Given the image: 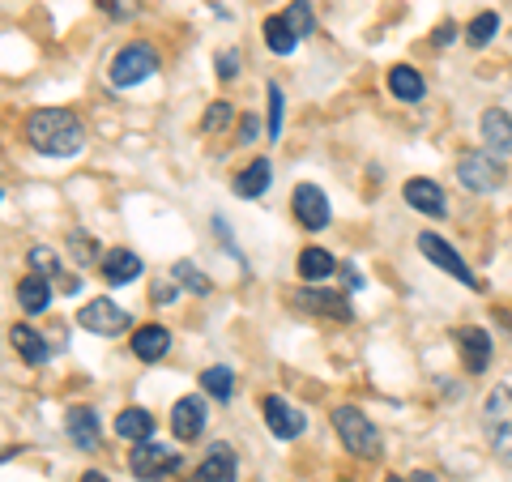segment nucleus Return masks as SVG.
<instances>
[{"instance_id": "7ed1b4c3", "label": "nucleus", "mask_w": 512, "mask_h": 482, "mask_svg": "<svg viewBox=\"0 0 512 482\" xmlns=\"http://www.w3.org/2000/svg\"><path fill=\"white\" fill-rule=\"evenodd\" d=\"M333 431H338V440L346 444V453L359 457V461H376L384 453L380 427L367 419L359 406H338V410H333Z\"/></svg>"}, {"instance_id": "c85d7f7f", "label": "nucleus", "mask_w": 512, "mask_h": 482, "mask_svg": "<svg viewBox=\"0 0 512 482\" xmlns=\"http://www.w3.org/2000/svg\"><path fill=\"white\" fill-rule=\"evenodd\" d=\"M171 278L180 282L184 291H192V295H197V299H205V295L214 291V282L205 278V273H201L197 265H192V261H175V265H171Z\"/></svg>"}, {"instance_id": "72a5a7b5", "label": "nucleus", "mask_w": 512, "mask_h": 482, "mask_svg": "<svg viewBox=\"0 0 512 482\" xmlns=\"http://www.w3.org/2000/svg\"><path fill=\"white\" fill-rule=\"evenodd\" d=\"M26 261H30V273H43V278H47V273H52V278L60 273V256L47 248V244H35V248H30V252H26Z\"/></svg>"}, {"instance_id": "a878e982", "label": "nucleus", "mask_w": 512, "mask_h": 482, "mask_svg": "<svg viewBox=\"0 0 512 482\" xmlns=\"http://www.w3.org/2000/svg\"><path fill=\"white\" fill-rule=\"evenodd\" d=\"M261 35H265V47H269L274 56H291L295 47H299V35L291 30V22H286L282 13H269L265 26H261Z\"/></svg>"}, {"instance_id": "cd10ccee", "label": "nucleus", "mask_w": 512, "mask_h": 482, "mask_svg": "<svg viewBox=\"0 0 512 482\" xmlns=\"http://www.w3.org/2000/svg\"><path fill=\"white\" fill-rule=\"evenodd\" d=\"M461 35H466V43L474 47V52H478V47H487L495 35H500V13H491V9L487 13H474Z\"/></svg>"}, {"instance_id": "f704fd0d", "label": "nucleus", "mask_w": 512, "mask_h": 482, "mask_svg": "<svg viewBox=\"0 0 512 482\" xmlns=\"http://www.w3.org/2000/svg\"><path fill=\"white\" fill-rule=\"evenodd\" d=\"M214 73L222 77V82H231V77L239 73V52H218L214 56Z\"/></svg>"}, {"instance_id": "9b49d317", "label": "nucleus", "mask_w": 512, "mask_h": 482, "mask_svg": "<svg viewBox=\"0 0 512 482\" xmlns=\"http://www.w3.org/2000/svg\"><path fill=\"white\" fill-rule=\"evenodd\" d=\"M453 342H457V355H461V363H466L470 376H483L487 367H491L495 337H491L483 325H461V329L453 333Z\"/></svg>"}, {"instance_id": "c9c22d12", "label": "nucleus", "mask_w": 512, "mask_h": 482, "mask_svg": "<svg viewBox=\"0 0 512 482\" xmlns=\"http://www.w3.org/2000/svg\"><path fill=\"white\" fill-rule=\"evenodd\" d=\"M175 295H180V282H171V278H158V282L150 286V299H154V303H171Z\"/></svg>"}, {"instance_id": "f3484780", "label": "nucleus", "mask_w": 512, "mask_h": 482, "mask_svg": "<svg viewBox=\"0 0 512 482\" xmlns=\"http://www.w3.org/2000/svg\"><path fill=\"white\" fill-rule=\"evenodd\" d=\"M99 269H103L107 286H128V282H137L141 273H146V265H141V256L133 248H111V252H103Z\"/></svg>"}, {"instance_id": "a211bd4d", "label": "nucleus", "mask_w": 512, "mask_h": 482, "mask_svg": "<svg viewBox=\"0 0 512 482\" xmlns=\"http://www.w3.org/2000/svg\"><path fill=\"white\" fill-rule=\"evenodd\" d=\"M64 431H69V440L77 448H99V436H103V427H99V414H94L90 406H73L69 414H64Z\"/></svg>"}, {"instance_id": "0eeeda50", "label": "nucleus", "mask_w": 512, "mask_h": 482, "mask_svg": "<svg viewBox=\"0 0 512 482\" xmlns=\"http://www.w3.org/2000/svg\"><path fill=\"white\" fill-rule=\"evenodd\" d=\"M419 252H423L427 261L436 265V269H444L453 282L470 286V291H483V282H478V273L466 265V256H461L453 244H448L444 235H436V231H423V235H419Z\"/></svg>"}, {"instance_id": "e433bc0d", "label": "nucleus", "mask_w": 512, "mask_h": 482, "mask_svg": "<svg viewBox=\"0 0 512 482\" xmlns=\"http://www.w3.org/2000/svg\"><path fill=\"white\" fill-rule=\"evenodd\" d=\"M256 133H261V120H256V116H244V120H239V146H252V141H256Z\"/></svg>"}, {"instance_id": "393cba45", "label": "nucleus", "mask_w": 512, "mask_h": 482, "mask_svg": "<svg viewBox=\"0 0 512 482\" xmlns=\"http://www.w3.org/2000/svg\"><path fill=\"white\" fill-rule=\"evenodd\" d=\"M9 342H13V350L22 355V363H30V367H43L47 355H52V346L43 342V333H35L30 325H13V329H9Z\"/></svg>"}, {"instance_id": "412c9836", "label": "nucleus", "mask_w": 512, "mask_h": 482, "mask_svg": "<svg viewBox=\"0 0 512 482\" xmlns=\"http://www.w3.org/2000/svg\"><path fill=\"white\" fill-rule=\"evenodd\" d=\"M18 303L26 316H43L47 308H52V282L43 278V273H26V278L18 282Z\"/></svg>"}, {"instance_id": "4468645a", "label": "nucleus", "mask_w": 512, "mask_h": 482, "mask_svg": "<svg viewBox=\"0 0 512 482\" xmlns=\"http://www.w3.org/2000/svg\"><path fill=\"white\" fill-rule=\"evenodd\" d=\"M402 201L410 205L414 214H427V218H448V192L427 180V175H414V180H406L402 188Z\"/></svg>"}, {"instance_id": "f8f14e48", "label": "nucleus", "mask_w": 512, "mask_h": 482, "mask_svg": "<svg viewBox=\"0 0 512 482\" xmlns=\"http://www.w3.org/2000/svg\"><path fill=\"white\" fill-rule=\"evenodd\" d=\"M205 423H210V401H205V393H188L175 401L171 410V431L180 444H192L205 431Z\"/></svg>"}, {"instance_id": "423d86ee", "label": "nucleus", "mask_w": 512, "mask_h": 482, "mask_svg": "<svg viewBox=\"0 0 512 482\" xmlns=\"http://www.w3.org/2000/svg\"><path fill=\"white\" fill-rule=\"evenodd\" d=\"M180 465H184V457L175 453L171 444H158V440H141V444H133V453H128V470H133V478H141V482L171 478Z\"/></svg>"}, {"instance_id": "bb28decb", "label": "nucleus", "mask_w": 512, "mask_h": 482, "mask_svg": "<svg viewBox=\"0 0 512 482\" xmlns=\"http://www.w3.org/2000/svg\"><path fill=\"white\" fill-rule=\"evenodd\" d=\"M201 393L205 397H214V401H231L235 397V372L231 367H205L201 372Z\"/></svg>"}, {"instance_id": "6ab92c4d", "label": "nucleus", "mask_w": 512, "mask_h": 482, "mask_svg": "<svg viewBox=\"0 0 512 482\" xmlns=\"http://www.w3.org/2000/svg\"><path fill=\"white\" fill-rule=\"evenodd\" d=\"M133 355L141 363H158V359H167V350H171V329L167 325H141L133 329Z\"/></svg>"}, {"instance_id": "b1692460", "label": "nucleus", "mask_w": 512, "mask_h": 482, "mask_svg": "<svg viewBox=\"0 0 512 482\" xmlns=\"http://www.w3.org/2000/svg\"><path fill=\"white\" fill-rule=\"evenodd\" d=\"M116 436L128 444H141V440H154V414L141 410V406H128L116 414Z\"/></svg>"}, {"instance_id": "aec40b11", "label": "nucleus", "mask_w": 512, "mask_h": 482, "mask_svg": "<svg viewBox=\"0 0 512 482\" xmlns=\"http://www.w3.org/2000/svg\"><path fill=\"white\" fill-rule=\"evenodd\" d=\"M269 184H274V163L269 158H256V163H248L244 171L235 175V197H244V201H256V197H265Z\"/></svg>"}, {"instance_id": "20e7f679", "label": "nucleus", "mask_w": 512, "mask_h": 482, "mask_svg": "<svg viewBox=\"0 0 512 482\" xmlns=\"http://www.w3.org/2000/svg\"><path fill=\"white\" fill-rule=\"evenodd\" d=\"M158 52L150 43H128V47H120L116 56H111V64H107V82L116 86V90H128V86H141L146 77H154L158 73Z\"/></svg>"}, {"instance_id": "58836bf2", "label": "nucleus", "mask_w": 512, "mask_h": 482, "mask_svg": "<svg viewBox=\"0 0 512 482\" xmlns=\"http://www.w3.org/2000/svg\"><path fill=\"white\" fill-rule=\"evenodd\" d=\"M342 278H346V286H350V291H363V273H359V265H342Z\"/></svg>"}, {"instance_id": "ddd939ff", "label": "nucleus", "mask_w": 512, "mask_h": 482, "mask_svg": "<svg viewBox=\"0 0 512 482\" xmlns=\"http://www.w3.org/2000/svg\"><path fill=\"white\" fill-rule=\"evenodd\" d=\"M261 414H265V427L274 431L278 440H299L303 431H308V419H303V410H295L286 397L278 393H265L261 397Z\"/></svg>"}, {"instance_id": "9d476101", "label": "nucleus", "mask_w": 512, "mask_h": 482, "mask_svg": "<svg viewBox=\"0 0 512 482\" xmlns=\"http://www.w3.org/2000/svg\"><path fill=\"white\" fill-rule=\"evenodd\" d=\"M291 210H295V222H299L303 231H325L329 222H333V210H329L325 188H316V184H295V192H291Z\"/></svg>"}, {"instance_id": "2f4dec72", "label": "nucleus", "mask_w": 512, "mask_h": 482, "mask_svg": "<svg viewBox=\"0 0 512 482\" xmlns=\"http://www.w3.org/2000/svg\"><path fill=\"white\" fill-rule=\"evenodd\" d=\"M282 18L291 22V30H295L299 39H308L312 30H316V13H312V5H308V0H291V9H286Z\"/></svg>"}, {"instance_id": "a19ab883", "label": "nucleus", "mask_w": 512, "mask_h": 482, "mask_svg": "<svg viewBox=\"0 0 512 482\" xmlns=\"http://www.w3.org/2000/svg\"><path fill=\"white\" fill-rule=\"evenodd\" d=\"M77 482H111V478H107L103 470H86V474H82V478H77Z\"/></svg>"}, {"instance_id": "37998d69", "label": "nucleus", "mask_w": 512, "mask_h": 482, "mask_svg": "<svg viewBox=\"0 0 512 482\" xmlns=\"http://www.w3.org/2000/svg\"><path fill=\"white\" fill-rule=\"evenodd\" d=\"M384 482H410V478H384Z\"/></svg>"}, {"instance_id": "c756f323", "label": "nucleus", "mask_w": 512, "mask_h": 482, "mask_svg": "<svg viewBox=\"0 0 512 482\" xmlns=\"http://www.w3.org/2000/svg\"><path fill=\"white\" fill-rule=\"evenodd\" d=\"M69 256L86 269L94 261H103V248H99V239H94L90 231H69Z\"/></svg>"}, {"instance_id": "2eb2a0df", "label": "nucleus", "mask_w": 512, "mask_h": 482, "mask_svg": "<svg viewBox=\"0 0 512 482\" xmlns=\"http://www.w3.org/2000/svg\"><path fill=\"white\" fill-rule=\"evenodd\" d=\"M478 137L495 158H508L512 154V116L504 107H487L483 120H478Z\"/></svg>"}, {"instance_id": "79ce46f5", "label": "nucleus", "mask_w": 512, "mask_h": 482, "mask_svg": "<svg viewBox=\"0 0 512 482\" xmlns=\"http://www.w3.org/2000/svg\"><path fill=\"white\" fill-rule=\"evenodd\" d=\"M410 482H440V478L431 474V470H414V474H410Z\"/></svg>"}, {"instance_id": "f257e3e1", "label": "nucleus", "mask_w": 512, "mask_h": 482, "mask_svg": "<svg viewBox=\"0 0 512 482\" xmlns=\"http://www.w3.org/2000/svg\"><path fill=\"white\" fill-rule=\"evenodd\" d=\"M26 146L43 158H73L86 146V124L69 107H39L26 116Z\"/></svg>"}, {"instance_id": "4c0bfd02", "label": "nucleus", "mask_w": 512, "mask_h": 482, "mask_svg": "<svg viewBox=\"0 0 512 482\" xmlns=\"http://www.w3.org/2000/svg\"><path fill=\"white\" fill-rule=\"evenodd\" d=\"M99 5L111 13V18H133V13H137L133 0H99Z\"/></svg>"}, {"instance_id": "dca6fc26", "label": "nucleus", "mask_w": 512, "mask_h": 482, "mask_svg": "<svg viewBox=\"0 0 512 482\" xmlns=\"http://www.w3.org/2000/svg\"><path fill=\"white\" fill-rule=\"evenodd\" d=\"M192 478H197V482H235V478H239V457H235V448L218 440L210 453L201 457L197 470H192Z\"/></svg>"}, {"instance_id": "473e14b6", "label": "nucleus", "mask_w": 512, "mask_h": 482, "mask_svg": "<svg viewBox=\"0 0 512 482\" xmlns=\"http://www.w3.org/2000/svg\"><path fill=\"white\" fill-rule=\"evenodd\" d=\"M231 120H235V107H231L227 99H218V103L205 107V116H201V133L210 137V133H218V128H227Z\"/></svg>"}, {"instance_id": "ea45409f", "label": "nucleus", "mask_w": 512, "mask_h": 482, "mask_svg": "<svg viewBox=\"0 0 512 482\" xmlns=\"http://www.w3.org/2000/svg\"><path fill=\"white\" fill-rule=\"evenodd\" d=\"M453 39H457V26H453V22H444V26L436 30V39H431V43H436V47H448Z\"/></svg>"}, {"instance_id": "6e6552de", "label": "nucleus", "mask_w": 512, "mask_h": 482, "mask_svg": "<svg viewBox=\"0 0 512 482\" xmlns=\"http://www.w3.org/2000/svg\"><path fill=\"white\" fill-rule=\"evenodd\" d=\"M77 325L86 333H99V337H120L133 329V316L111 299H86V308H77Z\"/></svg>"}, {"instance_id": "4be33fe9", "label": "nucleus", "mask_w": 512, "mask_h": 482, "mask_svg": "<svg viewBox=\"0 0 512 482\" xmlns=\"http://www.w3.org/2000/svg\"><path fill=\"white\" fill-rule=\"evenodd\" d=\"M389 90H393L397 103H419L427 94V82H423V73L414 69V64H393L389 69Z\"/></svg>"}, {"instance_id": "7c9ffc66", "label": "nucleus", "mask_w": 512, "mask_h": 482, "mask_svg": "<svg viewBox=\"0 0 512 482\" xmlns=\"http://www.w3.org/2000/svg\"><path fill=\"white\" fill-rule=\"evenodd\" d=\"M265 99H269V124H265V133H269V141H278V137H282L286 94H282V86H278V82H269V86H265Z\"/></svg>"}, {"instance_id": "5701e85b", "label": "nucleus", "mask_w": 512, "mask_h": 482, "mask_svg": "<svg viewBox=\"0 0 512 482\" xmlns=\"http://www.w3.org/2000/svg\"><path fill=\"white\" fill-rule=\"evenodd\" d=\"M333 273H338V261H333V252L325 248H303L299 252V278L308 286H325Z\"/></svg>"}, {"instance_id": "1a4fd4ad", "label": "nucleus", "mask_w": 512, "mask_h": 482, "mask_svg": "<svg viewBox=\"0 0 512 482\" xmlns=\"http://www.w3.org/2000/svg\"><path fill=\"white\" fill-rule=\"evenodd\" d=\"M291 303L299 312H308V316H329V320H342V325L355 320L350 299L342 291H325V286H299V291L291 295Z\"/></svg>"}, {"instance_id": "f03ea898", "label": "nucleus", "mask_w": 512, "mask_h": 482, "mask_svg": "<svg viewBox=\"0 0 512 482\" xmlns=\"http://www.w3.org/2000/svg\"><path fill=\"white\" fill-rule=\"evenodd\" d=\"M483 436L491 457L512 470V389L508 384H495L483 397Z\"/></svg>"}, {"instance_id": "39448f33", "label": "nucleus", "mask_w": 512, "mask_h": 482, "mask_svg": "<svg viewBox=\"0 0 512 482\" xmlns=\"http://www.w3.org/2000/svg\"><path fill=\"white\" fill-rule=\"evenodd\" d=\"M457 180H461V188H466V192L487 197V192L504 188V163L491 150H470V154L457 158Z\"/></svg>"}]
</instances>
